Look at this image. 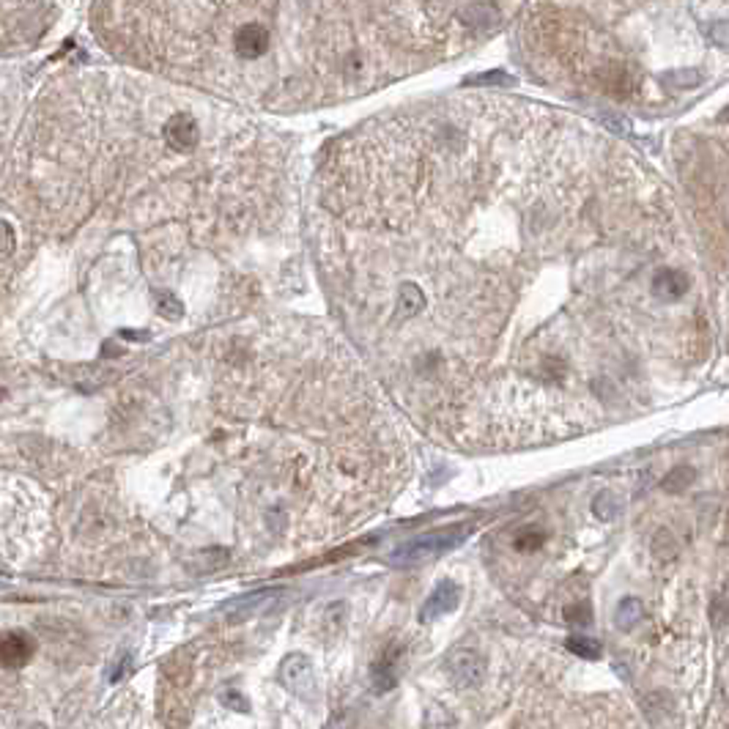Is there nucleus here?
<instances>
[{"instance_id": "nucleus-1", "label": "nucleus", "mask_w": 729, "mask_h": 729, "mask_svg": "<svg viewBox=\"0 0 729 729\" xmlns=\"http://www.w3.org/2000/svg\"><path fill=\"white\" fill-rule=\"evenodd\" d=\"M466 529H436L420 537H411V541L400 543L392 551V565H417L423 559H433L439 554H445L466 541Z\"/></svg>"}, {"instance_id": "nucleus-2", "label": "nucleus", "mask_w": 729, "mask_h": 729, "mask_svg": "<svg viewBox=\"0 0 729 729\" xmlns=\"http://www.w3.org/2000/svg\"><path fill=\"white\" fill-rule=\"evenodd\" d=\"M650 294L661 305H680L688 294V274L675 264H663L653 272Z\"/></svg>"}, {"instance_id": "nucleus-3", "label": "nucleus", "mask_w": 729, "mask_h": 729, "mask_svg": "<svg viewBox=\"0 0 729 729\" xmlns=\"http://www.w3.org/2000/svg\"><path fill=\"white\" fill-rule=\"evenodd\" d=\"M448 672H450V677H453L458 685H464V688H480V685L486 683L488 667H486V658H483L478 650H466V647H461V650H453V653H450V658H448Z\"/></svg>"}, {"instance_id": "nucleus-4", "label": "nucleus", "mask_w": 729, "mask_h": 729, "mask_svg": "<svg viewBox=\"0 0 729 729\" xmlns=\"http://www.w3.org/2000/svg\"><path fill=\"white\" fill-rule=\"evenodd\" d=\"M280 683L297 696H313L315 691V672L305 653H289L280 663Z\"/></svg>"}, {"instance_id": "nucleus-5", "label": "nucleus", "mask_w": 729, "mask_h": 729, "mask_svg": "<svg viewBox=\"0 0 729 729\" xmlns=\"http://www.w3.org/2000/svg\"><path fill=\"white\" fill-rule=\"evenodd\" d=\"M36 642L25 630H4L0 633V667L6 670H20L34 658Z\"/></svg>"}, {"instance_id": "nucleus-6", "label": "nucleus", "mask_w": 729, "mask_h": 729, "mask_svg": "<svg viewBox=\"0 0 729 729\" xmlns=\"http://www.w3.org/2000/svg\"><path fill=\"white\" fill-rule=\"evenodd\" d=\"M165 143L168 148L178 151V154H186V151H193L201 140L198 135V121L189 115V113H176L168 123H165Z\"/></svg>"}, {"instance_id": "nucleus-7", "label": "nucleus", "mask_w": 729, "mask_h": 729, "mask_svg": "<svg viewBox=\"0 0 729 729\" xmlns=\"http://www.w3.org/2000/svg\"><path fill=\"white\" fill-rule=\"evenodd\" d=\"M236 55L242 60H256L269 50V30L258 22H247L236 30Z\"/></svg>"}, {"instance_id": "nucleus-8", "label": "nucleus", "mask_w": 729, "mask_h": 729, "mask_svg": "<svg viewBox=\"0 0 729 729\" xmlns=\"http://www.w3.org/2000/svg\"><path fill=\"white\" fill-rule=\"evenodd\" d=\"M461 600V587L456 582H441L436 584V590L428 595L425 606L420 609V620H433V617H441V614H450Z\"/></svg>"}, {"instance_id": "nucleus-9", "label": "nucleus", "mask_w": 729, "mask_h": 729, "mask_svg": "<svg viewBox=\"0 0 729 729\" xmlns=\"http://www.w3.org/2000/svg\"><path fill=\"white\" fill-rule=\"evenodd\" d=\"M398 661H400V645L398 642H390L382 653H378L373 670H370L373 685L378 691H390L398 683Z\"/></svg>"}, {"instance_id": "nucleus-10", "label": "nucleus", "mask_w": 729, "mask_h": 729, "mask_svg": "<svg viewBox=\"0 0 729 729\" xmlns=\"http://www.w3.org/2000/svg\"><path fill=\"white\" fill-rule=\"evenodd\" d=\"M546 529L537 527V524H527V527H519L516 535H513V549L521 551V554H535L537 549H543L546 543Z\"/></svg>"}, {"instance_id": "nucleus-11", "label": "nucleus", "mask_w": 729, "mask_h": 729, "mask_svg": "<svg viewBox=\"0 0 729 729\" xmlns=\"http://www.w3.org/2000/svg\"><path fill=\"white\" fill-rule=\"evenodd\" d=\"M645 617V606H642V600L639 598H622L620 600V606L614 609V625L620 630H633Z\"/></svg>"}, {"instance_id": "nucleus-12", "label": "nucleus", "mask_w": 729, "mask_h": 729, "mask_svg": "<svg viewBox=\"0 0 729 729\" xmlns=\"http://www.w3.org/2000/svg\"><path fill=\"white\" fill-rule=\"evenodd\" d=\"M156 313H160L162 319H168V321H178L184 315V305L170 291H156Z\"/></svg>"}, {"instance_id": "nucleus-13", "label": "nucleus", "mask_w": 729, "mask_h": 729, "mask_svg": "<svg viewBox=\"0 0 729 729\" xmlns=\"http://www.w3.org/2000/svg\"><path fill=\"white\" fill-rule=\"evenodd\" d=\"M693 478H696V471L691 466H677L667 474V478H663V488H667L670 494L683 491L688 483H693Z\"/></svg>"}, {"instance_id": "nucleus-14", "label": "nucleus", "mask_w": 729, "mask_h": 729, "mask_svg": "<svg viewBox=\"0 0 729 729\" xmlns=\"http://www.w3.org/2000/svg\"><path fill=\"white\" fill-rule=\"evenodd\" d=\"M653 554L655 557H667V559H672L675 554H677V541L672 537V532L670 529H658L655 532V537H653Z\"/></svg>"}, {"instance_id": "nucleus-15", "label": "nucleus", "mask_w": 729, "mask_h": 729, "mask_svg": "<svg viewBox=\"0 0 729 729\" xmlns=\"http://www.w3.org/2000/svg\"><path fill=\"white\" fill-rule=\"evenodd\" d=\"M567 650L576 653L579 658H587V661L600 658V645L595 639H587V637H570L567 639Z\"/></svg>"}, {"instance_id": "nucleus-16", "label": "nucleus", "mask_w": 729, "mask_h": 729, "mask_svg": "<svg viewBox=\"0 0 729 729\" xmlns=\"http://www.w3.org/2000/svg\"><path fill=\"white\" fill-rule=\"evenodd\" d=\"M219 702H223V708L236 710V713H247V710H250L247 696H244L239 688H234V685H228V688L219 691Z\"/></svg>"}, {"instance_id": "nucleus-17", "label": "nucleus", "mask_w": 729, "mask_h": 729, "mask_svg": "<svg viewBox=\"0 0 729 729\" xmlns=\"http://www.w3.org/2000/svg\"><path fill=\"white\" fill-rule=\"evenodd\" d=\"M565 620H567V622H574V625H590V620H592L590 604H584V600H576V604H567V606H565Z\"/></svg>"}, {"instance_id": "nucleus-18", "label": "nucleus", "mask_w": 729, "mask_h": 729, "mask_svg": "<svg viewBox=\"0 0 729 729\" xmlns=\"http://www.w3.org/2000/svg\"><path fill=\"white\" fill-rule=\"evenodd\" d=\"M14 239H17L14 228L6 223V219H0V258H6L14 250Z\"/></svg>"}, {"instance_id": "nucleus-19", "label": "nucleus", "mask_w": 729, "mask_h": 729, "mask_svg": "<svg viewBox=\"0 0 729 729\" xmlns=\"http://www.w3.org/2000/svg\"><path fill=\"white\" fill-rule=\"evenodd\" d=\"M126 663H132V658H130V655H123V658L118 661V670H113V672H110V680H113V683H115V680H121V672L126 670Z\"/></svg>"}, {"instance_id": "nucleus-20", "label": "nucleus", "mask_w": 729, "mask_h": 729, "mask_svg": "<svg viewBox=\"0 0 729 729\" xmlns=\"http://www.w3.org/2000/svg\"><path fill=\"white\" fill-rule=\"evenodd\" d=\"M28 729H47V726H44V724H30Z\"/></svg>"}, {"instance_id": "nucleus-21", "label": "nucleus", "mask_w": 729, "mask_h": 729, "mask_svg": "<svg viewBox=\"0 0 729 729\" xmlns=\"http://www.w3.org/2000/svg\"><path fill=\"white\" fill-rule=\"evenodd\" d=\"M721 121H729V110H724V113H721Z\"/></svg>"}, {"instance_id": "nucleus-22", "label": "nucleus", "mask_w": 729, "mask_h": 729, "mask_svg": "<svg viewBox=\"0 0 729 729\" xmlns=\"http://www.w3.org/2000/svg\"><path fill=\"white\" fill-rule=\"evenodd\" d=\"M0 398H4V390H0Z\"/></svg>"}, {"instance_id": "nucleus-23", "label": "nucleus", "mask_w": 729, "mask_h": 729, "mask_svg": "<svg viewBox=\"0 0 729 729\" xmlns=\"http://www.w3.org/2000/svg\"><path fill=\"white\" fill-rule=\"evenodd\" d=\"M0 579H4V574H0Z\"/></svg>"}]
</instances>
